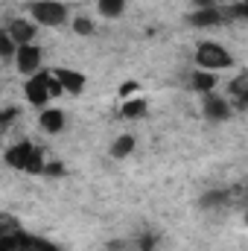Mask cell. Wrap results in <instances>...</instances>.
Here are the masks:
<instances>
[{"label": "cell", "instance_id": "9c48e42d", "mask_svg": "<svg viewBox=\"0 0 248 251\" xmlns=\"http://www.w3.org/2000/svg\"><path fill=\"white\" fill-rule=\"evenodd\" d=\"M64 123H67V117L62 108H41V114H38V126L44 134H62Z\"/></svg>", "mask_w": 248, "mask_h": 251}, {"label": "cell", "instance_id": "ffe728a7", "mask_svg": "<svg viewBox=\"0 0 248 251\" xmlns=\"http://www.w3.org/2000/svg\"><path fill=\"white\" fill-rule=\"evenodd\" d=\"M216 0H193V9H213Z\"/></svg>", "mask_w": 248, "mask_h": 251}, {"label": "cell", "instance_id": "5bb4252c", "mask_svg": "<svg viewBox=\"0 0 248 251\" xmlns=\"http://www.w3.org/2000/svg\"><path fill=\"white\" fill-rule=\"evenodd\" d=\"M134 146H137L134 134H120V137L111 143V158H128V155L134 152Z\"/></svg>", "mask_w": 248, "mask_h": 251}, {"label": "cell", "instance_id": "52a82bcc", "mask_svg": "<svg viewBox=\"0 0 248 251\" xmlns=\"http://www.w3.org/2000/svg\"><path fill=\"white\" fill-rule=\"evenodd\" d=\"M6 32L15 38L18 47H24V44H32V38H35V32H38V24H35V21H26V18H15V21H9Z\"/></svg>", "mask_w": 248, "mask_h": 251}, {"label": "cell", "instance_id": "ba28073f", "mask_svg": "<svg viewBox=\"0 0 248 251\" xmlns=\"http://www.w3.org/2000/svg\"><path fill=\"white\" fill-rule=\"evenodd\" d=\"M56 76H59V82H62L64 94H82L85 85H88L85 73H82V70H73V67H56Z\"/></svg>", "mask_w": 248, "mask_h": 251}, {"label": "cell", "instance_id": "30bf717a", "mask_svg": "<svg viewBox=\"0 0 248 251\" xmlns=\"http://www.w3.org/2000/svg\"><path fill=\"white\" fill-rule=\"evenodd\" d=\"M193 26H201V29H207V26H216V24H222L225 21V15H222V9H193L190 12V18H187Z\"/></svg>", "mask_w": 248, "mask_h": 251}, {"label": "cell", "instance_id": "44dd1931", "mask_svg": "<svg viewBox=\"0 0 248 251\" xmlns=\"http://www.w3.org/2000/svg\"><path fill=\"white\" fill-rule=\"evenodd\" d=\"M137 91V82H125L123 88H120V97H128V94H134Z\"/></svg>", "mask_w": 248, "mask_h": 251}, {"label": "cell", "instance_id": "d6986e66", "mask_svg": "<svg viewBox=\"0 0 248 251\" xmlns=\"http://www.w3.org/2000/svg\"><path fill=\"white\" fill-rule=\"evenodd\" d=\"M231 12H234L237 18H248V0H243V3H237V6H234Z\"/></svg>", "mask_w": 248, "mask_h": 251}, {"label": "cell", "instance_id": "7a4b0ae2", "mask_svg": "<svg viewBox=\"0 0 248 251\" xmlns=\"http://www.w3.org/2000/svg\"><path fill=\"white\" fill-rule=\"evenodd\" d=\"M6 164L21 170V173H29V176H44L47 158H44V149H38L29 140H21V143L6 149Z\"/></svg>", "mask_w": 248, "mask_h": 251}, {"label": "cell", "instance_id": "5b68a950", "mask_svg": "<svg viewBox=\"0 0 248 251\" xmlns=\"http://www.w3.org/2000/svg\"><path fill=\"white\" fill-rule=\"evenodd\" d=\"M15 67H18L24 76H35V73L41 70V47H35V44H24V47H18Z\"/></svg>", "mask_w": 248, "mask_h": 251}, {"label": "cell", "instance_id": "2e32d148", "mask_svg": "<svg viewBox=\"0 0 248 251\" xmlns=\"http://www.w3.org/2000/svg\"><path fill=\"white\" fill-rule=\"evenodd\" d=\"M0 53H3L6 62H15V56H18V44H15V38H12L6 29L0 32Z\"/></svg>", "mask_w": 248, "mask_h": 251}, {"label": "cell", "instance_id": "3957f363", "mask_svg": "<svg viewBox=\"0 0 248 251\" xmlns=\"http://www.w3.org/2000/svg\"><path fill=\"white\" fill-rule=\"evenodd\" d=\"M196 64L201 70H210V73H219V70H228L234 64V56L219 44V41H201L196 47Z\"/></svg>", "mask_w": 248, "mask_h": 251}, {"label": "cell", "instance_id": "ac0fdd59", "mask_svg": "<svg viewBox=\"0 0 248 251\" xmlns=\"http://www.w3.org/2000/svg\"><path fill=\"white\" fill-rule=\"evenodd\" d=\"M44 176H50V178H62V176H64V167L59 164V161H47Z\"/></svg>", "mask_w": 248, "mask_h": 251}, {"label": "cell", "instance_id": "4fadbf2b", "mask_svg": "<svg viewBox=\"0 0 248 251\" xmlns=\"http://www.w3.org/2000/svg\"><path fill=\"white\" fill-rule=\"evenodd\" d=\"M231 97L237 100V105L248 108V70H243V73L231 82Z\"/></svg>", "mask_w": 248, "mask_h": 251}, {"label": "cell", "instance_id": "7402d4cb", "mask_svg": "<svg viewBox=\"0 0 248 251\" xmlns=\"http://www.w3.org/2000/svg\"><path fill=\"white\" fill-rule=\"evenodd\" d=\"M155 249V237H143L140 240V251H152Z\"/></svg>", "mask_w": 248, "mask_h": 251}, {"label": "cell", "instance_id": "6da1fadb", "mask_svg": "<svg viewBox=\"0 0 248 251\" xmlns=\"http://www.w3.org/2000/svg\"><path fill=\"white\" fill-rule=\"evenodd\" d=\"M59 94H64V88L56 76V70H38L35 76H29L24 82V97L35 108H50L47 102H53Z\"/></svg>", "mask_w": 248, "mask_h": 251}, {"label": "cell", "instance_id": "e0dca14e", "mask_svg": "<svg viewBox=\"0 0 248 251\" xmlns=\"http://www.w3.org/2000/svg\"><path fill=\"white\" fill-rule=\"evenodd\" d=\"M73 32L76 35H94V21L91 18H85V15H79V18H73Z\"/></svg>", "mask_w": 248, "mask_h": 251}, {"label": "cell", "instance_id": "277c9868", "mask_svg": "<svg viewBox=\"0 0 248 251\" xmlns=\"http://www.w3.org/2000/svg\"><path fill=\"white\" fill-rule=\"evenodd\" d=\"M29 15L38 26H62L67 21V6L59 3V0H35L29 3Z\"/></svg>", "mask_w": 248, "mask_h": 251}, {"label": "cell", "instance_id": "8fae6325", "mask_svg": "<svg viewBox=\"0 0 248 251\" xmlns=\"http://www.w3.org/2000/svg\"><path fill=\"white\" fill-rule=\"evenodd\" d=\"M146 111H149V102L140 94L123 100V105H120V117H125V120H140V117H146Z\"/></svg>", "mask_w": 248, "mask_h": 251}, {"label": "cell", "instance_id": "7c38bea8", "mask_svg": "<svg viewBox=\"0 0 248 251\" xmlns=\"http://www.w3.org/2000/svg\"><path fill=\"white\" fill-rule=\"evenodd\" d=\"M190 79H193V88H196L201 97L216 91V73H210V70H201V67H198V70H196Z\"/></svg>", "mask_w": 248, "mask_h": 251}, {"label": "cell", "instance_id": "9a60e30c", "mask_svg": "<svg viewBox=\"0 0 248 251\" xmlns=\"http://www.w3.org/2000/svg\"><path fill=\"white\" fill-rule=\"evenodd\" d=\"M97 12L102 18H120L125 12V0H97Z\"/></svg>", "mask_w": 248, "mask_h": 251}, {"label": "cell", "instance_id": "8992f818", "mask_svg": "<svg viewBox=\"0 0 248 251\" xmlns=\"http://www.w3.org/2000/svg\"><path fill=\"white\" fill-rule=\"evenodd\" d=\"M201 111H204V117L207 120H216V123H222V120H228L231 117V102L225 100V97H219L216 91L213 94H204V102H201Z\"/></svg>", "mask_w": 248, "mask_h": 251}]
</instances>
